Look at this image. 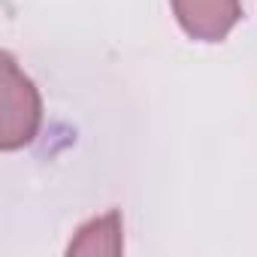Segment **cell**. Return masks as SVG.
I'll list each match as a JSON object with an SVG mask.
<instances>
[{
  "label": "cell",
  "mask_w": 257,
  "mask_h": 257,
  "mask_svg": "<svg viewBox=\"0 0 257 257\" xmlns=\"http://www.w3.org/2000/svg\"><path fill=\"white\" fill-rule=\"evenodd\" d=\"M43 121L40 91L19 70L13 55H4V118H0V146L4 152H16L28 146Z\"/></svg>",
  "instance_id": "cell-1"
},
{
  "label": "cell",
  "mask_w": 257,
  "mask_h": 257,
  "mask_svg": "<svg viewBox=\"0 0 257 257\" xmlns=\"http://www.w3.org/2000/svg\"><path fill=\"white\" fill-rule=\"evenodd\" d=\"M173 13L188 37L200 43H218L242 19V4L239 0H173Z\"/></svg>",
  "instance_id": "cell-2"
},
{
  "label": "cell",
  "mask_w": 257,
  "mask_h": 257,
  "mask_svg": "<svg viewBox=\"0 0 257 257\" xmlns=\"http://www.w3.org/2000/svg\"><path fill=\"white\" fill-rule=\"evenodd\" d=\"M121 245V218L118 212H109L103 218L88 221L79 236L70 242V254H118Z\"/></svg>",
  "instance_id": "cell-3"
}]
</instances>
